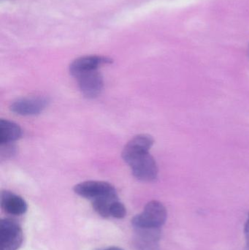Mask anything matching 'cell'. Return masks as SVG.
<instances>
[{"instance_id":"obj_1","label":"cell","mask_w":249,"mask_h":250,"mask_svg":"<svg viewBox=\"0 0 249 250\" xmlns=\"http://www.w3.org/2000/svg\"><path fill=\"white\" fill-rule=\"evenodd\" d=\"M168 213L165 206L157 201L148 203L141 214L132 220L134 229L137 228H161L166 222Z\"/></svg>"},{"instance_id":"obj_2","label":"cell","mask_w":249,"mask_h":250,"mask_svg":"<svg viewBox=\"0 0 249 250\" xmlns=\"http://www.w3.org/2000/svg\"><path fill=\"white\" fill-rule=\"evenodd\" d=\"M23 235L19 223L12 219L0 222V250H18L21 246Z\"/></svg>"},{"instance_id":"obj_3","label":"cell","mask_w":249,"mask_h":250,"mask_svg":"<svg viewBox=\"0 0 249 250\" xmlns=\"http://www.w3.org/2000/svg\"><path fill=\"white\" fill-rule=\"evenodd\" d=\"M74 192L79 196L93 200L117 194L116 189L108 182L87 181L74 187Z\"/></svg>"},{"instance_id":"obj_4","label":"cell","mask_w":249,"mask_h":250,"mask_svg":"<svg viewBox=\"0 0 249 250\" xmlns=\"http://www.w3.org/2000/svg\"><path fill=\"white\" fill-rule=\"evenodd\" d=\"M129 166L131 167L133 176L139 181L151 182L157 178V164L149 152L137 157Z\"/></svg>"},{"instance_id":"obj_5","label":"cell","mask_w":249,"mask_h":250,"mask_svg":"<svg viewBox=\"0 0 249 250\" xmlns=\"http://www.w3.org/2000/svg\"><path fill=\"white\" fill-rule=\"evenodd\" d=\"M153 143V138L151 135L146 134H141L134 137L127 143L123 149V160L127 164L130 165L137 157L149 153Z\"/></svg>"},{"instance_id":"obj_6","label":"cell","mask_w":249,"mask_h":250,"mask_svg":"<svg viewBox=\"0 0 249 250\" xmlns=\"http://www.w3.org/2000/svg\"><path fill=\"white\" fill-rule=\"evenodd\" d=\"M49 104V100L45 97H29L14 101L10 110L20 116H35L42 113Z\"/></svg>"},{"instance_id":"obj_7","label":"cell","mask_w":249,"mask_h":250,"mask_svg":"<svg viewBox=\"0 0 249 250\" xmlns=\"http://www.w3.org/2000/svg\"><path fill=\"white\" fill-rule=\"evenodd\" d=\"M76 79L80 92L86 98L92 99L100 95L103 89L104 80L98 70L83 73Z\"/></svg>"},{"instance_id":"obj_8","label":"cell","mask_w":249,"mask_h":250,"mask_svg":"<svg viewBox=\"0 0 249 250\" xmlns=\"http://www.w3.org/2000/svg\"><path fill=\"white\" fill-rule=\"evenodd\" d=\"M113 60L102 56H85L75 60L70 65V73L75 78L88 72L98 70L104 64H111Z\"/></svg>"},{"instance_id":"obj_9","label":"cell","mask_w":249,"mask_h":250,"mask_svg":"<svg viewBox=\"0 0 249 250\" xmlns=\"http://www.w3.org/2000/svg\"><path fill=\"white\" fill-rule=\"evenodd\" d=\"M134 230V247L137 250H159L161 228H137Z\"/></svg>"},{"instance_id":"obj_10","label":"cell","mask_w":249,"mask_h":250,"mask_svg":"<svg viewBox=\"0 0 249 250\" xmlns=\"http://www.w3.org/2000/svg\"><path fill=\"white\" fill-rule=\"evenodd\" d=\"M1 207L6 212L14 216L24 214L28 206L25 200L10 191H2L1 193Z\"/></svg>"},{"instance_id":"obj_11","label":"cell","mask_w":249,"mask_h":250,"mask_svg":"<svg viewBox=\"0 0 249 250\" xmlns=\"http://www.w3.org/2000/svg\"><path fill=\"white\" fill-rule=\"evenodd\" d=\"M22 129L19 125L7 120L0 121V143L11 144L21 138Z\"/></svg>"},{"instance_id":"obj_12","label":"cell","mask_w":249,"mask_h":250,"mask_svg":"<svg viewBox=\"0 0 249 250\" xmlns=\"http://www.w3.org/2000/svg\"><path fill=\"white\" fill-rule=\"evenodd\" d=\"M118 199L117 194L96 198L92 201V207L99 216L104 218H108L111 217L110 210H111V205L114 201Z\"/></svg>"},{"instance_id":"obj_13","label":"cell","mask_w":249,"mask_h":250,"mask_svg":"<svg viewBox=\"0 0 249 250\" xmlns=\"http://www.w3.org/2000/svg\"><path fill=\"white\" fill-rule=\"evenodd\" d=\"M110 214H111V217H114V218L123 219L127 214V209H126L124 204L120 202L118 199L114 201L111 205Z\"/></svg>"},{"instance_id":"obj_14","label":"cell","mask_w":249,"mask_h":250,"mask_svg":"<svg viewBox=\"0 0 249 250\" xmlns=\"http://www.w3.org/2000/svg\"><path fill=\"white\" fill-rule=\"evenodd\" d=\"M16 153V147L11 144H1V156L2 157H10Z\"/></svg>"},{"instance_id":"obj_15","label":"cell","mask_w":249,"mask_h":250,"mask_svg":"<svg viewBox=\"0 0 249 250\" xmlns=\"http://www.w3.org/2000/svg\"><path fill=\"white\" fill-rule=\"evenodd\" d=\"M245 235L246 239H247V246H246L245 250H249V219L245 226Z\"/></svg>"},{"instance_id":"obj_16","label":"cell","mask_w":249,"mask_h":250,"mask_svg":"<svg viewBox=\"0 0 249 250\" xmlns=\"http://www.w3.org/2000/svg\"><path fill=\"white\" fill-rule=\"evenodd\" d=\"M99 250H124L121 249V248H116V247H112V248H106V249Z\"/></svg>"},{"instance_id":"obj_17","label":"cell","mask_w":249,"mask_h":250,"mask_svg":"<svg viewBox=\"0 0 249 250\" xmlns=\"http://www.w3.org/2000/svg\"><path fill=\"white\" fill-rule=\"evenodd\" d=\"M248 53H249V46Z\"/></svg>"}]
</instances>
